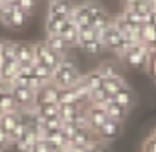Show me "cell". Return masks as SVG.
Masks as SVG:
<instances>
[{
  "instance_id": "ab89813d",
  "label": "cell",
  "mask_w": 156,
  "mask_h": 152,
  "mask_svg": "<svg viewBox=\"0 0 156 152\" xmlns=\"http://www.w3.org/2000/svg\"><path fill=\"white\" fill-rule=\"evenodd\" d=\"M123 2H125V4H130V2H134V0H123Z\"/></svg>"
},
{
  "instance_id": "f1b7e54d",
  "label": "cell",
  "mask_w": 156,
  "mask_h": 152,
  "mask_svg": "<svg viewBox=\"0 0 156 152\" xmlns=\"http://www.w3.org/2000/svg\"><path fill=\"white\" fill-rule=\"evenodd\" d=\"M2 57L4 60H17V42L2 40Z\"/></svg>"
},
{
  "instance_id": "52a82bcc",
  "label": "cell",
  "mask_w": 156,
  "mask_h": 152,
  "mask_svg": "<svg viewBox=\"0 0 156 152\" xmlns=\"http://www.w3.org/2000/svg\"><path fill=\"white\" fill-rule=\"evenodd\" d=\"M57 97H59V88L53 83H48L37 92H33V106L44 103H57Z\"/></svg>"
},
{
  "instance_id": "8fae6325",
  "label": "cell",
  "mask_w": 156,
  "mask_h": 152,
  "mask_svg": "<svg viewBox=\"0 0 156 152\" xmlns=\"http://www.w3.org/2000/svg\"><path fill=\"white\" fill-rule=\"evenodd\" d=\"M96 141H99L98 139V134L92 130V128H88V126H83V128H79L75 132V136H73V139H72V143L75 145V147H81V148H88L92 143H96Z\"/></svg>"
},
{
  "instance_id": "5bb4252c",
  "label": "cell",
  "mask_w": 156,
  "mask_h": 152,
  "mask_svg": "<svg viewBox=\"0 0 156 152\" xmlns=\"http://www.w3.org/2000/svg\"><path fill=\"white\" fill-rule=\"evenodd\" d=\"M85 108L87 106L81 105H59V117L62 119V123H73Z\"/></svg>"
},
{
  "instance_id": "d4e9b609",
  "label": "cell",
  "mask_w": 156,
  "mask_h": 152,
  "mask_svg": "<svg viewBox=\"0 0 156 152\" xmlns=\"http://www.w3.org/2000/svg\"><path fill=\"white\" fill-rule=\"evenodd\" d=\"M57 105H79V99H77L75 90L73 88H59Z\"/></svg>"
},
{
  "instance_id": "2e32d148",
  "label": "cell",
  "mask_w": 156,
  "mask_h": 152,
  "mask_svg": "<svg viewBox=\"0 0 156 152\" xmlns=\"http://www.w3.org/2000/svg\"><path fill=\"white\" fill-rule=\"evenodd\" d=\"M112 99H114L118 105H121L123 108L130 110V108H132V105H134V92H132V88L127 85V86L119 88V90L112 95Z\"/></svg>"
},
{
  "instance_id": "f35d334b",
  "label": "cell",
  "mask_w": 156,
  "mask_h": 152,
  "mask_svg": "<svg viewBox=\"0 0 156 152\" xmlns=\"http://www.w3.org/2000/svg\"><path fill=\"white\" fill-rule=\"evenodd\" d=\"M0 152H6V147H2V145H0Z\"/></svg>"
},
{
  "instance_id": "ac0fdd59",
  "label": "cell",
  "mask_w": 156,
  "mask_h": 152,
  "mask_svg": "<svg viewBox=\"0 0 156 152\" xmlns=\"http://www.w3.org/2000/svg\"><path fill=\"white\" fill-rule=\"evenodd\" d=\"M44 44H46V46H48L51 51H55V53H59V55H64V53H68V46H66L64 39H62L59 33L46 35V40H44Z\"/></svg>"
},
{
  "instance_id": "603a6c76",
  "label": "cell",
  "mask_w": 156,
  "mask_h": 152,
  "mask_svg": "<svg viewBox=\"0 0 156 152\" xmlns=\"http://www.w3.org/2000/svg\"><path fill=\"white\" fill-rule=\"evenodd\" d=\"M123 86H127V83H125V77L121 75V77H112V79H103V90L108 94V95H114L119 88H123Z\"/></svg>"
},
{
  "instance_id": "b9f144b4",
  "label": "cell",
  "mask_w": 156,
  "mask_h": 152,
  "mask_svg": "<svg viewBox=\"0 0 156 152\" xmlns=\"http://www.w3.org/2000/svg\"><path fill=\"white\" fill-rule=\"evenodd\" d=\"M2 4H4V0H0V6H2Z\"/></svg>"
},
{
  "instance_id": "d6986e66",
  "label": "cell",
  "mask_w": 156,
  "mask_h": 152,
  "mask_svg": "<svg viewBox=\"0 0 156 152\" xmlns=\"http://www.w3.org/2000/svg\"><path fill=\"white\" fill-rule=\"evenodd\" d=\"M98 71L103 75V79H112V77H121V68L114 60H105L98 66Z\"/></svg>"
},
{
  "instance_id": "4dcf8cb0",
  "label": "cell",
  "mask_w": 156,
  "mask_h": 152,
  "mask_svg": "<svg viewBox=\"0 0 156 152\" xmlns=\"http://www.w3.org/2000/svg\"><path fill=\"white\" fill-rule=\"evenodd\" d=\"M11 15H13V6L2 4L0 6V24H4L6 28H9L11 24Z\"/></svg>"
},
{
  "instance_id": "ee69618b",
  "label": "cell",
  "mask_w": 156,
  "mask_h": 152,
  "mask_svg": "<svg viewBox=\"0 0 156 152\" xmlns=\"http://www.w3.org/2000/svg\"><path fill=\"white\" fill-rule=\"evenodd\" d=\"M48 2H53V0H48Z\"/></svg>"
},
{
  "instance_id": "60d3db41",
  "label": "cell",
  "mask_w": 156,
  "mask_h": 152,
  "mask_svg": "<svg viewBox=\"0 0 156 152\" xmlns=\"http://www.w3.org/2000/svg\"><path fill=\"white\" fill-rule=\"evenodd\" d=\"M152 136H154V137H156V128H154V130H152Z\"/></svg>"
},
{
  "instance_id": "7bdbcfd3",
  "label": "cell",
  "mask_w": 156,
  "mask_h": 152,
  "mask_svg": "<svg viewBox=\"0 0 156 152\" xmlns=\"http://www.w3.org/2000/svg\"><path fill=\"white\" fill-rule=\"evenodd\" d=\"M0 114H2V108H0Z\"/></svg>"
},
{
  "instance_id": "83f0119b",
  "label": "cell",
  "mask_w": 156,
  "mask_h": 152,
  "mask_svg": "<svg viewBox=\"0 0 156 152\" xmlns=\"http://www.w3.org/2000/svg\"><path fill=\"white\" fill-rule=\"evenodd\" d=\"M66 19H57V17H50L46 15V22H44V29H46V35H53V33H59L62 24H64Z\"/></svg>"
},
{
  "instance_id": "484cf974",
  "label": "cell",
  "mask_w": 156,
  "mask_h": 152,
  "mask_svg": "<svg viewBox=\"0 0 156 152\" xmlns=\"http://www.w3.org/2000/svg\"><path fill=\"white\" fill-rule=\"evenodd\" d=\"M81 50L87 53V55H101L103 51H105V44H103V40H99V39H92V40H88V42H85V44H81Z\"/></svg>"
},
{
  "instance_id": "44dd1931",
  "label": "cell",
  "mask_w": 156,
  "mask_h": 152,
  "mask_svg": "<svg viewBox=\"0 0 156 152\" xmlns=\"http://www.w3.org/2000/svg\"><path fill=\"white\" fill-rule=\"evenodd\" d=\"M83 81H85L87 88L92 92V90H98V88L103 86V75H101V73L98 71V68H96V70H92V71H88V73L83 75Z\"/></svg>"
},
{
  "instance_id": "3957f363",
  "label": "cell",
  "mask_w": 156,
  "mask_h": 152,
  "mask_svg": "<svg viewBox=\"0 0 156 152\" xmlns=\"http://www.w3.org/2000/svg\"><path fill=\"white\" fill-rule=\"evenodd\" d=\"M33 57H35V62L44 64V66H48L50 70H55V68L59 66L62 55L51 51L44 42H35V44H33Z\"/></svg>"
},
{
  "instance_id": "d6a6232c",
  "label": "cell",
  "mask_w": 156,
  "mask_h": 152,
  "mask_svg": "<svg viewBox=\"0 0 156 152\" xmlns=\"http://www.w3.org/2000/svg\"><path fill=\"white\" fill-rule=\"evenodd\" d=\"M30 152H51V148H50V143H48L44 137H41V139H37V141L31 145Z\"/></svg>"
},
{
  "instance_id": "e575fe53",
  "label": "cell",
  "mask_w": 156,
  "mask_h": 152,
  "mask_svg": "<svg viewBox=\"0 0 156 152\" xmlns=\"http://www.w3.org/2000/svg\"><path fill=\"white\" fill-rule=\"evenodd\" d=\"M141 152H156V137L151 134L145 141H143V147H141Z\"/></svg>"
},
{
  "instance_id": "7c38bea8",
  "label": "cell",
  "mask_w": 156,
  "mask_h": 152,
  "mask_svg": "<svg viewBox=\"0 0 156 152\" xmlns=\"http://www.w3.org/2000/svg\"><path fill=\"white\" fill-rule=\"evenodd\" d=\"M83 6H85V9H87V13H88L90 26H92L94 22H98V20H103V19H108V17H110L108 11L105 9V6L99 4V2H94V0H87V2H83Z\"/></svg>"
},
{
  "instance_id": "4316f807",
  "label": "cell",
  "mask_w": 156,
  "mask_h": 152,
  "mask_svg": "<svg viewBox=\"0 0 156 152\" xmlns=\"http://www.w3.org/2000/svg\"><path fill=\"white\" fill-rule=\"evenodd\" d=\"M51 71L53 70H50L48 66L39 64V62H35L33 68H31V75L37 77V79H41V81H44V83H51Z\"/></svg>"
},
{
  "instance_id": "5b68a950",
  "label": "cell",
  "mask_w": 156,
  "mask_h": 152,
  "mask_svg": "<svg viewBox=\"0 0 156 152\" xmlns=\"http://www.w3.org/2000/svg\"><path fill=\"white\" fill-rule=\"evenodd\" d=\"M85 114H87V125L94 132H98L105 125V121L108 119V116L105 114V110L101 106H96V105H88L85 108Z\"/></svg>"
},
{
  "instance_id": "6da1fadb",
  "label": "cell",
  "mask_w": 156,
  "mask_h": 152,
  "mask_svg": "<svg viewBox=\"0 0 156 152\" xmlns=\"http://www.w3.org/2000/svg\"><path fill=\"white\" fill-rule=\"evenodd\" d=\"M81 77H83V73L77 70L75 60L68 53H64L61 57L59 66L51 71V83L57 88H72Z\"/></svg>"
},
{
  "instance_id": "4fadbf2b",
  "label": "cell",
  "mask_w": 156,
  "mask_h": 152,
  "mask_svg": "<svg viewBox=\"0 0 156 152\" xmlns=\"http://www.w3.org/2000/svg\"><path fill=\"white\" fill-rule=\"evenodd\" d=\"M101 108L105 110V114L108 116V119H114V121H119V123H123V121L129 117V110H127V108H123L121 105H118L114 99L107 101V103H105Z\"/></svg>"
},
{
  "instance_id": "ba28073f",
  "label": "cell",
  "mask_w": 156,
  "mask_h": 152,
  "mask_svg": "<svg viewBox=\"0 0 156 152\" xmlns=\"http://www.w3.org/2000/svg\"><path fill=\"white\" fill-rule=\"evenodd\" d=\"M121 40H123V35L118 31V28L112 24V20H110V24H108V28L105 29V33H103V44H105V50H110V51H118L119 50V46H121Z\"/></svg>"
},
{
  "instance_id": "74e56055",
  "label": "cell",
  "mask_w": 156,
  "mask_h": 152,
  "mask_svg": "<svg viewBox=\"0 0 156 152\" xmlns=\"http://www.w3.org/2000/svg\"><path fill=\"white\" fill-rule=\"evenodd\" d=\"M8 90H9V85H8L6 81L0 79V94H4V92H8Z\"/></svg>"
},
{
  "instance_id": "ffe728a7",
  "label": "cell",
  "mask_w": 156,
  "mask_h": 152,
  "mask_svg": "<svg viewBox=\"0 0 156 152\" xmlns=\"http://www.w3.org/2000/svg\"><path fill=\"white\" fill-rule=\"evenodd\" d=\"M17 75H19V62L17 60H6L2 70H0V79L9 85V83L15 81Z\"/></svg>"
},
{
  "instance_id": "cb8c5ba5",
  "label": "cell",
  "mask_w": 156,
  "mask_h": 152,
  "mask_svg": "<svg viewBox=\"0 0 156 152\" xmlns=\"http://www.w3.org/2000/svg\"><path fill=\"white\" fill-rule=\"evenodd\" d=\"M35 112L42 117V119H48V117H57L59 116V105L57 103H44V105H37L33 106Z\"/></svg>"
},
{
  "instance_id": "277c9868",
  "label": "cell",
  "mask_w": 156,
  "mask_h": 152,
  "mask_svg": "<svg viewBox=\"0 0 156 152\" xmlns=\"http://www.w3.org/2000/svg\"><path fill=\"white\" fill-rule=\"evenodd\" d=\"M9 92L15 99V105L19 110L30 108L33 106V90H30L28 86H17V85H9Z\"/></svg>"
},
{
  "instance_id": "30bf717a",
  "label": "cell",
  "mask_w": 156,
  "mask_h": 152,
  "mask_svg": "<svg viewBox=\"0 0 156 152\" xmlns=\"http://www.w3.org/2000/svg\"><path fill=\"white\" fill-rule=\"evenodd\" d=\"M59 35L64 39L68 50H72V48H79V35H77V26H75L73 22H70L68 19L64 20V24H62Z\"/></svg>"
},
{
  "instance_id": "8992f818",
  "label": "cell",
  "mask_w": 156,
  "mask_h": 152,
  "mask_svg": "<svg viewBox=\"0 0 156 152\" xmlns=\"http://www.w3.org/2000/svg\"><path fill=\"white\" fill-rule=\"evenodd\" d=\"M121 130H123V123L119 121H114V119H107L105 125L96 132L98 134V139L107 143V141H114L116 137L121 136Z\"/></svg>"
},
{
  "instance_id": "1f68e13d",
  "label": "cell",
  "mask_w": 156,
  "mask_h": 152,
  "mask_svg": "<svg viewBox=\"0 0 156 152\" xmlns=\"http://www.w3.org/2000/svg\"><path fill=\"white\" fill-rule=\"evenodd\" d=\"M26 132H28L26 125H24L22 121H19V123H17V126H15V128H13V130L9 132V139H11V145H13L15 141H19V139H20V137H22V136H24Z\"/></svg>"
},
{
  "instance_id": "7402d4cb",
  "label": "cell",
  "mask_w": 156,
  "mask_h": 152,
  "mask_svg": "<svg viewBox=\"0 0 156 152\" xmlns=\"http://www.w3.org/2000/svg\"><path fill=\"white\" fill-rule=\"evenodd\" d=\"M28 19H30V15H28L26 11H22L19 6H15V8H13V15H11V24H9V28H11V29H22V28L28 24Z\"/></svg>"
},
{
  "instance_id": "9a60e30c",
  "label": "cell",
  "mask_w": 156,
  "mask_h": 152,
  "mask_svg": "<svg viewBox=\"0 0 156 152\" xmlns=\"http://www.w3.org/2000/svg\"><path fill=\"white\" fill-rule=\"evenodd\" d=\"M17 62L19 64H35L31 42H17Z\"/></svg>"
},
{
  "instance_id": "7a4b0ae2",
  "label": "cell",
  "mask_w": 156,
  "mask_h": 152,
  "mask_svg": "<svg viewBox=\"0 0 156 152\" xmlns=\"http://www.w3.org/2000/svg\"><path fill=\"white\" fill-rule=\"evenodd\" d=\"M149 59H151V53H149L147 44H145V42H138L136 46H132V48L125 53V57H123L121 60L127 62V64L132 66V68H147Z\"/></svg>"
},
{
  "instance_id": "d590c367",
  "label": "cell",
  "mask_w": 156,
  "mask_h": 152,
  "mask_svg": "<svg viewBox=\"0 0 156 152\" xmlns=\"http://www.w3.org/2000/svg\"><path fill=\"white\" fill-rule=\"evenodd\" d=\"M87 152H110V150H108V147H107L103 141H96V143H92V145L87 148Z\"/></svg>"
},
{
  "instance_id": "f546056e",
  "label": "cell",
  "mask_w": 156,
  "mask_h": 152,
  "mask_svg": "<svg viewBox=\"0 0 156 152\" xmlns=\"http://www.w3.org/2000/svg\"><path fill=\"white\" fill-rule=\"evenodd\" d=\"M0 108H2V112H9V110H19L17 105H15V99L11 95V92H4L0 94Z\"/></svg>"
},
{
  "instance_id": "836d02e7",
  "label": "cell",
  "mask_w": 156,
  "mask_h": 152,
  "mask_svg": "<svg viewBox=\"0 0 156 152\" xmlns=\"http://www.w3.org/2000/svg\"><path fill=\"white\" fill-rule=\"evenodd\" d=\"M35 6H37V0H19V8H20L22 11H26L28 15L33 13Z\"/></svg>"
},
{
  "instance_id": "e0dca14e",
  "label": "cell",
  "mask_w": 156,
  "mask_h": 152,
  "mask_svg": "<svg viewBox=\"0 0 156 152\" xmlns=\"http://www.w3.org/2000/svg\"><path fill=\"white\" fill-rule=\"evenodd\" d=\"M19 121H20L19 110H9V112H2V114H0V128L6 130L8 134L17 126Z\"/></svg>"
},
{
  "instance_id": "9c48e42d",
  "label": "cell",
  "mask_w": 156,
  "mask_h": 152,
  "mask_svg": "<svg viewBox=\"0 0 156 152\" xmlns=\"http://www.w3.org/2000/svg\"><path fill=\"white\" fill-rule=\"evenodd\" d=\"M72 8H73V2H72V0H53V2H48L46 15L57 17V19H68Z\"/></svg>"
},
{
  "instance_id": "8d00e7d4",
  "label": "cell",
  "mask_w": 156,
  "mask_h": 152,
  "mask_svg": "<svg viewBox=\"0 0 156 152\" xmlns=\"http://www.w3.org/2000/svg\"><path fill=\"white\" fill-rule=\"evenodd\" d=\"M0 145H2V147H11V139H9V134L6 132V130H2V128H0Z\"/></svg>"
}]
</instances>
